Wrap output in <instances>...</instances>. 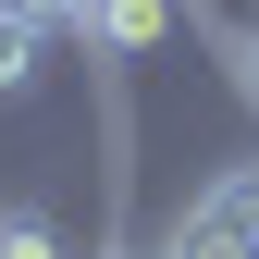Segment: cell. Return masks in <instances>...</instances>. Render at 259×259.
I'll return each mask as SVG.
<instances>
[{
  "mask_svg": "<svg viewBox=\"0 0 259 259\" xmlns=\"http://www.w3.org/2000/svg\"><path fill=\"white\" fill-rule=\"evenodd\" d=\"M0 259H74V235L50 210H0Z\"/></svg>",
  "mask_w": 259,
  "mask_h": 259,
  "instance_id": "cell-3",
  "label": "cell"
},
{
  "mask_svg": "<svg viewBox=\"0 0 259 259\" xmlns=\"http://www.w3.org/2000/svg\"><path fill=\"white\" fill-rule=\"evenodd\" d=\"M50 25L37 13H13V0H0V111H13V99H37V74H50Z\"/></svg>",
  "mask_w": 259,
  "mask_h": 259,
  "instance_id": "cell-2",
  "label": "cell"
},
{
  "mask_svg": "<svg viewBox=\"0 0 259 259\" xmlns=\"http://www.w3.org/2000/svg\"><path fill=\"white\" fill-rule=\"evenodd\" d=\"M222 62H235V99L259 111V25H247V37H235V50H222Z\"/></svg>",
  "mask_w": 259,
  "mask_h": 259,
  "instance_id": "cell-4",
  "label": "cell"
},
{
  "mask_svg": "<svg viewBox=\"0 0 259 259\" xmlns=\"http://www.w3.org/2000/svg\"><path fill=\"white\" fill-rule=\"evenodd\" d=\"M185 222H198L210 247H235V259H259V160H222V173L185 198Z\"/></svg>",
  "mask_w": 259,
  "mask_h": 259,
  "instance_id": "cell-1",
  "label": "cell"
}]
</instances>
